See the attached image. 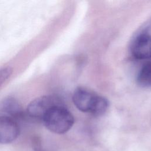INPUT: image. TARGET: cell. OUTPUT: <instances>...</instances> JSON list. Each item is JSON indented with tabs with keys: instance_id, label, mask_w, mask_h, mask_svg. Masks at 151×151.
Segmentation results:
<instances>
[{
	"instance_id": "277c9868",
	"label": "cell",
	"mask_w": 151,
	"mask_h": 151,
	"mask_svg": "<svg viewBox=\"0 0 151 151\" xmlns=\"http://www.w3.org/2000/svg\"><path fill=\"white\" fill-rule=\"evenodd\" d=\"M19 134V127L16 121L7 116L0 115V143L14 141Z\"/></svg>"
},
{
	"instance_id": "7a4b0ae2",
	"label": "cell",
	"mask_w": 151,
	"mask_h": 151,
	"mask_svg": "<svg viewBox=\"0 0 151 151\" xmlns=\"http://www.w3.org/2000/svg\"><path fill=\"white\" fill-rule=\"evenodd\" d=\"M42 120L49 130L57 134L66 133L74 122L73 116L64 104L51 107L44 115Z\"/></svg>"
},
{
	"instance_id": "ba28073f",
	"label": "cell",
	"mask_w": 151,
	"mask_h": 151,
	"mask_svg": "<svg viewBox=\"0 0 151 151\" xmlns=\"http://www.w3.org/2000/svg\"><path fill=\"white\" fill-rule=\"evenodd\" d=\"M13 69L11 67H4L0 68V87L11 77Z\"/></svg>"
},
{
	"instance_id": "8992f818",
	"label": "cell",
	"mask_w": 151,
	"mask_h": 151,
	"mask_svg": "<svg viewBox=\"0 0 151 151\" xmlns=\"http://www.w3.org/2000/svg\"><path fill=\"white\" fill-rule=\"evenodd\" d=\"M1 110L5 113L4 116H9L14 119V117L19 116L21 114L20 106L14 99L9 98L5 100L2 104Z\"/></svg>"
},
{
	"instance_id": "5b68a950",
	"label": "cell",
	"mask_w": 151,
	"mask_h": 151,
	"mask_svg": "<svg viewBox=\"0 0 151 151\" xmlns=\"http://www.w3.org/2000/svg\"><path fill=\"white\" fill-rule=\"evenodd\" d=\"M131 52L136 59L151 58V35L145 33L137 35L132 43Z\"/></svg>"
},
{
	"instance_id": "3957f363",
	"label": "cell",
	"mask_w": 151,
	"mask_h": 151,
	"mask_svg": "<svg viewBox=\"0 0 151 151\" xmlns=\"http://www.w3.org/2000/svg\"><path fill=\"white\" fill-rule=\"evenodd\" d=\"M64 104L62 100L55 96L48 95L38 97L31 101L27 106L28 114L34 118L42 120L45 113L51 107Z\"/></svg>"
},
{
	"instance_id": "9c48e42d",
	"label": "cell",
	"mask_w": 151,
	"mask_h": 151,
	"mask_svg": "<svg viewBox=\"0 0 151 151\" xmlns=\"http://www.w3.org/2000/svg\"><path fill=\"white\" fill-rule=\"evenodd\" d=\"M37 151H41V150H37Z\"/></svg>"
},
{
	"instance_id": "52a82bcc",
	"label": "cell",
	"mask_w": 151,
	"mask_h": 151,
	"mask_svg": "<svg viewBox=\"0 0 151 151\" xmlns=\"http://www.w3.org/2000/svg\"><path fill=\"white\" fill-rule=\"evenodd\" d=\"M138 84L143 87H151V62L145 64L140 70L137 77Z\"/></svg>"
},
{
	"instance_id": "6da1fadb",
	"label": "cell",
	"mask_w": 151,
	"mask_h": 151,
	"mask_svg": "<svg viewBox=\"0 0 151 151\" xmlns=\"http://www.w3.org/2000/svg\"><path fill=\"white\" fill-rule=\"evenodd\" d=\"M73 101L79 110L95 116L103 114L109 107V102L106 98L83 87L76 89L73 96Z\"/></svg>"
}]
</instances>
